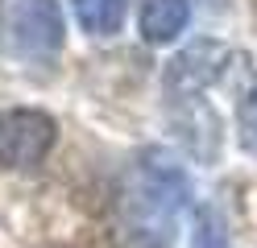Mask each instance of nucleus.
Segmentation results:
<instances>
[{"label":"nucleus","instance_id":"obj_1","mask_svg":"<svg viewBox=\"0 0 257 248\" xmlns=\"http://www.w3.org/2000/svg\"><path fill=\"white\" fill-rule=\"evenodd\" d=\"M191 203V178L170 149H141L116 186V231L124 248H170Z\"/></svg>","mask_w":257,"mask_h":248},{"label":"nucleus","instance_id":"obj_2","mask_svg":"<svg viewBox=\"0 0 257 248\" xmlns=\"http://www.w3.org/2000/svg\"><path fill=\"white\" fill-rule=\"evenodd\" d=\"M67 42L58 0H0V54L21 62H50Z\"/></svg>","mask_w":257,"mask_h":248},{"label":"nucleus","instance_id":"obj_3","mask_svg":"<svg viewBox=\"0 0 257 248\" xmlns=\"http://www.w3.org/2000/svg\"><path fill=\"white\" fill-rule=\"evenodd\" d=\"M58 141V120L42 108H0V170H38Z\"/></svg>","mask_w":257,"mask_h":248},{"label":"nucleus","instance_id":"obj_4","mask_svg":"<svg viewBox=\"0 0 257 248\" xmlns=\"http://www.w3.org/2000/svg\"><path fill=\"white\" fill-rule=\"evenodd\" d=\"M228 50L220 42H191L183 54H174L166 66V99L183 104V99H199L212 83L224 75Z\"/></svg>","mask_w":257,"mask_h":248},{"label":"nucleus","instance_id":"obj_5","mask_svg":"<svg viewBox=\"0 0 257 248\" xmlns=\"http://www.w3.org/2000/svg\"><path fill=\"white\" fill-rule=\"evenodd\" d=\"M191 21L187 0H146L141 5V38L150 46H170Z\"/></svg>","mask_w":257,"mask_h":248},{"label":"nucleus","instance_id":"obj_6","mask_svg":"<svg viewBox=\"0 0 257 248\" xmlns=\"http://www.w3.org/2000/svg\"><path fill=\"white\" fill-rule=\"evenodd\" d=\"M71 9H75V21H79L83 33H91V38H112L124 25L128 0H71Z\"/></svg>","mask_w":257,"mask_h":248},{"label":"nucleus","instance_id":"obj_7","mask_svg":"<svg viewBox=\"0 0 257 248\" xmlns=\"http://www.w3.org/2000/svg\"><path fill=\"white\" fill-rule=\"evenodd\" d=\"M191 248H232L228 227H224L216 207H199L195 211V227H191Z\"/></svg>","mask_w":257,"mask_h":248},{"label":"nucleus","instance_id":"obj_8","mask_svg":"<svg viewBox=\"0 0 257 248\" xmlns=\"http://www.w3.org/2000/svg\"><path fill=\"white\" fill-rule=\"evenodd\" d=\"M240 145L257 153V87L240 99Z\"/></svg>","mask_w":257,"mask_h":248}]
</instances>
